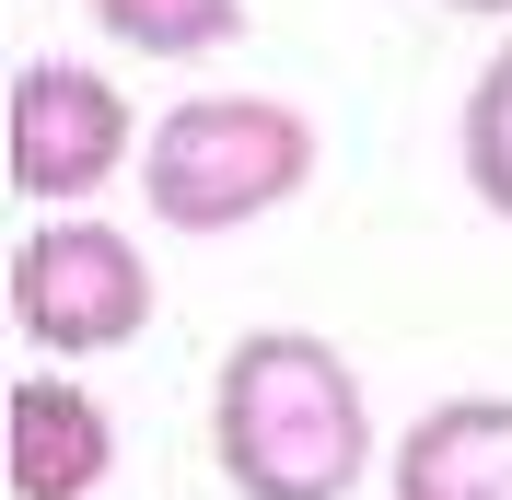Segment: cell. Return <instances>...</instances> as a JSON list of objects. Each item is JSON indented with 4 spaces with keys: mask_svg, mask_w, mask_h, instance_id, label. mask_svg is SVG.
Masks as SVG:
<instances>
[{
    "mask_svg": "<svg viewBox=\"0 0 512 500\" xmlns=\"http://www.w3.org/2000/svg\"><path fill=\"white\" fill-rule=\"evenodd\" d=\"M0 454H12V500H94L117 466V419L70 373H24L0 396Z\"/></svg>",
    "mask_w": 512,
    "mask_h": 500,
    "instance_id": "obj_5",
    "label": "cell"
},
{
    "mask_svg": "<svg viewBox=\"0 0 512 500\" xmlns=\"http://www.w3.org/2000/svg\"><path fill=\"white\" fill-rule=\"evenodd\" d=\"M94 24L140 59H210L245 35V0H94Z\"/></svg>",
    "mask_w": 512,
    "mask_h": 500,
    "instance_id": "obj_7",
    "label": "cell"
},
{
    "mask_svg": "<svg viewBox=\"0 0 512 500\" xmlns=\"http://www.w3.org/2000/svg\"><path fill=\"white\" fill-rule=\"evenodd\" d=\"M0 280H12L24 349H47V361H105V349H128L152 326V268H140V245H128L117 221H82V210L35 221Z\"/></svg>",
    "mask_w": 512,
    "mask_h": 500,
    "instance_id": "obj_3",
    "label": "cell"
},
{
    "mask_svg": "<svg viewBox=\"0 0 512 500\" xmlns=\"http://www.w3.org/2000/svg\"><path fill=\"white\" fill-rule=\"evenodd\" d=\"M396 500H512V396H443L384 454Z\"/></svg>",
    "mask_w": 512,
    "mask_h": 500,
    "instance_id": "obj_6",
    "label": "cell"
},
{
    "mask_svg": "<svg viewBox=\"0 0 512 500\" xmlns=\"http://www.w3.org/2000/svg\"><path fill=\"white\" fill-rule=\"evenodd\" d=\"M454 152H466V187H478V210L512 221V47L466 82V128H454Z\"/></svg>",
    "mask_w": 512,
    "mask_h": 500,
    "instance_id": "obj_8",
    "label": "cell"
},
{
    "mask_svg": "<svg viewBox=\"0 0 512 500\" xmlns=\"http://www.w3.org/2000/svg\"><path fill=\"white\" fill-rule=\"evenodd\" d=\"M210 454L233 500H350L373 466V396L315 326H245L210 373Z\"/></svg>",
    "mask_w": 512,
    "mask_h": 500,
    "instance_id": "obj_1",
    "label": "cell"
},
{
    "mask_svg": "<svg viewBox=\"0 0 512 500\" xmlns=\"http://www.w3.org/2000/svg\"><path fill=\"white\" fill-rule=\"evenodd\" d=\"M443 12H512V0H443Z\"/></svg>",
    "mask_w": 512,
    "mask_h": 500,
    "instance_id": "obj_9",
    "label": "cell"
},
{
    "mask_svg": "<svg viewBox=\"0 0 512 500\" xmlns=\"http://www.w3.org/2000/svg\"><path fill=\"white\" fill-rule=\"evenodd\" d=\"M163 233H245L315 187V117L280 94H187L140 140V175Z\"/></svg>",
    "mask_w": 512,
    "mask_h": 500,
    "instance_id": "obj_2",
    "label": "cell"
},
{
    "mask_svg": "<svg viewBox=\"0 0 512 500\" xmlns=\"http://www.w3.org/2000/svg\"><path fill=\"white\" fill-rule=\"evenodd\" d=\"M128 152H140V117H128V94L105 70H82V59L12 70V94H0V175H12V198L70 221L94 187L128 175Z\"/></svg>",
    "mask_w": 512,
    "mask_h": 500,
    "instance_id": "obj_4",
    "label": "cell"
}]
</instances>
